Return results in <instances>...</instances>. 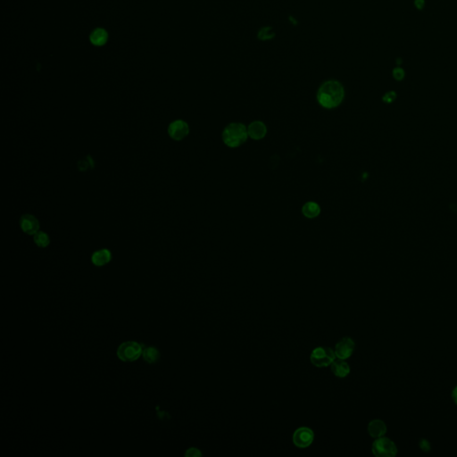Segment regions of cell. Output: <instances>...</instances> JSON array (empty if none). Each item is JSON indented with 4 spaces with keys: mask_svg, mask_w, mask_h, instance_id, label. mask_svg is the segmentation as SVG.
I'll return each mask as SVG.
<instances>
[{
    "mask_svg": "<svg viewBox=\"0 0 457 457\" xmlns=\"http://www.w3.org/2000/svg\"><path fill=\"white\" fill-rule=\"evenodd\" d=\"M345 97L344 87L341 82L330 80L323 82L317 92V100L327 109L339 107Z\"/></svg>",
    "mask_w": 457,
    "mask_h": 457,
    "instance_id": "cell-1",
    "label": "cell"
},
{
    "mask_svg": "<svg viewBox=\"0 0 457 457\" xmlns=\"http://www.w3.org/2000/svg\"><path fill=\"white\" fill-rule=\"evenodd\" d=\"M249 137L248 129L243 123L232 122L227 125L223 132V140L228 147H239L243 145Z\"/></svg>",
    "mask_w": 457,
    "mask_h": 457,
    "instance_id": "cell-2",
    "label": "cell"
},
{
    "mask_svg": "<svg viewBox=\"0 0 457 457\" xmlns=\"http://www.w3.org/2000/svg\"><path fill=\"white\" fill-rule=\"evenodd\" d=\"M371 451L377 457H395L398 449L395 442L384 436L375 438L371 446Z\"/></svg>",
    "mask_w": 457,
    "mask_h": 457,
    "instance_id": "cell-3",
    "label": "cell"
},
{
    "mask_svg": "<svg viewBox=\"0 0 457 457\" xmlns=\"http://www.w3.org/2000/svg\"><path fill=\"white\" fill-rule=\"evenodd\" d=\"M142 345L135 341H126L119 345L117 356L122 362H134L142 356Z\"/></svg>",
    "mask_w": 457,
    "mask_h": 457,
    "instance_id": "cell-4",
    "label": "cell"
},
{
    "mask_svg": "<svg viewBox=\"0 0 457 457\" xmlns=\"http://www.w3.org/2000/svg\"><path fill=\"white\" fill-rule=\"evenodd\" d=\"M335 358V352L330 347L327 346L316 347L313 350L310 356L311 363L319 368L331 366Z\"/></svg>",
    "mask_w": 457,
    "mask_h": 457,
    "instance_id": "cell-5",
    "label": "cell"
},
{
    "mask_svg": "<svg viewBox=\"0 0 457 457\" xmlns=\"http://www.w3.org/2000/svg\"><path fill=\"white\" fill-rule=\"evenodd\" d=\"M315 439V433L308 427H300L293 434V443L296 447L305 448L312 445Z\"/></svg>",
    "mask_w": 457,
    "mask_h": 457,
    "instance_id": "cell-6",
    "label": "cell"
},
{
    "mask_svg": "<svg viewBox=\"0 0 457 457\" xmlns=\"http://www.w3.org/2000/svg\"><path fill=\"white\" fill-rule=\"evenodd\" d=\"M355 347H356L355 341H353L351 338H348V337L343 338L336 345L335 350H334L336 357L343 359V360L348 359L353 355Z\"/></svg>",
    "mask_w": 457,
    "mask_h": 457,
    "instance_id": "cell-7",
    "label": "cell"
},
{
    "mask_svg": "<svg viewBox=\"0 0 457 457\" xmlns=\"http://www.w3.org/2000/svg\"><path fill=\"white\" fill-rule=\"evenodd\" d=\"M189 133L188 124L183 120H176L168 127V134L174 140H183Z\"/></svg>",
    "mask_w": 457,
    "mask_h": 457,
    "instance_id": "cell-8",
    "label": "cell"
},
{
    "mask_svg": "<svg viewBox=\"0 0 457 457\" xmlns=\"http://www.w3.org/2000/svg\"><path fill=\"white\" fill-rule=\"evenodd\" d=\"M20 225L23 232L29 235H35L40 229V223L38 219L31 214L23 215L21 217Z\"/></svg>",
    "mask_w": 457,
    "mask_h": 457,
    "instance_id": "cell-9",
    "label": "cell"
},
{
    "mask_svg": "<svg viewBox=\"0 0 457 457\" xmlns=\"http://www.w3.org/2000/svg\"><path fill=\"white\" fill-rule=\"evenodd\" d=\"M367 431L369 435L373 438L384 437L388 432V427L385 422L380 419H375L369 422L367 426Z\"/></svg>",
    "mask_w": 457,
    "mask_h": 457,
    "instance_id": "cell-10",
    "label": "cell"
},
{
    "mask_svg": "<svg viewBox=\"0 0 457 457\" xmlns=\"http://www.w3.org/2000/svg\"><path fill=\"white\" fill-rule=\"evenodd\" d=\"M248 133L251 138L255 139V140H259L265 137L267 133V128L264 122L261 121H255L249 124Z\"/></svg>",
    "mask_w": 457,
    "mask_h": 457,
    "instance_id": "cell-11",
    "label": "cell"
},
{
    "mask_svg": "<svg viewBox=\"0 0 457 457\" xmlns=\"http://www.w3.org/2000/svg\"><path fill=\"white\" fill-rule=\"evenodd\" d=\"M108 32L104 28H96L90 35V41L93 46H105L108 41Z\"/></svg>",
    "mask_w": 457,
    "mask_h": 457,
    "instance_id": "cell-12",
    "label": "cell"
},
{
    "mask_svg": "<svg viewBox=\"0 0 457 457\" xmlns=\"http://www.w3.org/2000/svg\"><path fill=\"white\" fill-rule=\"evenodd\" d=\"M112 259V254L110 250L107 249H100L94 252L91 256V262L96 266H104Z\"/></svg>",
    "mask_w": 457,
    "mask_h": 457,
    "instance_id": "cell-13",
    "label": "cell"
},
{
    "mask_svg": "<svg viewBox=\"0 0 457 457\" xmlns=\"http://www.w3.org/2000/svg\"><path fill=\"white\" fill-rule=\"evenodd\" d=\"M331 371L339 378H345L350 373V366L343 359L338 358L331 364Z\"/></svg>",
    "mask_w": 457,
    "mask_h": 457,
    "instance_id": "cell-14",
    "label": "cell"
},
{
    "mask_svg": "<svg viewBox=\"0 0 457 457\" xmlns=\"http://www.w3.org/2000/svg\"><path fill=\"white\" fill-rule=\"evenodd\" d=\"M302 213L306 218L314 219L317 217L320 213V206L315 202L310 201L305 203L302 207Z\"/></svg>",
    "mask_w": 457,
    "mask_h": 457,
    "instance_id": "cell-15",
    "label": "cell"
},
{
    "mask_svg": "<svg viewBox=\"0 0 457 457\" xmlns=\"http://www.w3.org/2000/svg\"><path fill=\"white\" fill-rule=\"evenodd\" d=\"M143 358L148 364H154L159 359L160 353L155 346H147L143 349Z\"/></svg>",
    "mask_w": 457,
    "mask_h": 457,
    "instance_id": "cell-16",
    "label": "cell"
},
{
    "mask_svg": "<svg viewBox=\"0 0 457 457\" xmlns=\"http://www.w3.org/2000/svg\"><path fill=\"white\" fill-rule=\"evenodd\" d=\"M34 242L40 248H46L50 243V239L47 234L39 231L34 235Z\"/></svg>",
    "mask_w": 457,
    "mask_h": 457,
    "instance_id": "cell-17",
    "label": "cell"
},
{
    "mask_svg": "<svg viewBox=\"0 0 457 457\" xmlns=\"http://www.w3.org/2000/svg\"><path fill=\"white\" fill-rule=\"evenodd\" d=\"M258 39L261 40V41H268V40H271L273 39L275 36V33L272 30V28L270 27H264V28H262L259 31H258Z\"/></svg>",
    "mask_w": 457,
    "mask_h": 457,
    "instance_id": "cell-18",
    "label": "cell"
},
{
    "mask_svg": "<svg viewBox=\"0 0 457 457\" xmlns=\"http://www.w3.org/2000/svg\"><path fill=\"white\" fill-rule=\"evenodd\" d=\"M419 447L422 449V451L425 453H429L432 450V446L431 442L429 441L426 438H422L419 442Z\"/></svg>",
    "mask_w": 457,
    "mask_h": 457,
    "instance_id": "cell-19",
    "label": "cell"
},
{
    "mask_svg": "<svg viewBox=\"0 0 457 457\" xmlns=\"http://www.w3.org/2000/svg\"><path fill=\"white\" fill-rule=\"evenodd\" d=\"M185 457H202V453L200 452V450H199L198 448L190 447V448H188V450L185 453Z\"/></svg>",
    "mask_w": 457,
    "mask_h": 457,
    "instance_id": "cell-20",
    "label": "cell"
},
{
    "mask_svg": "<svg viewBox=\"0 0 457 457\" xmlns=\"http://www.w3.org/2000/svg\"><path fill=\"white\" fill-rule=\"evenodd\" d=\"M393 76L397 81H401V80H403V78L405 77V71L400 67H397L396 69H394V71H393Z\"/></svg>",
    "mask_w": 457,
    "mask_h": 457,
    "instance_id": "cell-21",
    "label": "cell"
},
{
    "mask_svg": "<svg viewBox=\"0 0 457 457\" xmlns=\"http://www.w3.org/2000/svg\"><path fill=\"white\" fill-rule=\"evenodd\" d=\"M395 98H396V93L395 92H388L383 97V100L387 102V103H390V102L394 101Z\"/></svg>",
    "mask_w": 457,
    "mask_h": 457,
    "instance_id": "cell-22",
    "label": "cell"
},
{
    "mask_svg": "<svg viewBox=\"0 0 457 457\" xmlns=\"http://www.w3.org/2000/svg\"><path fill=\"white\" fill-rule=\"evenodd\" d=\"M414 5L416 6L418 9H422L424 7V5H425V1L424 0H415L414 1Z\"/></svg>",
    "mask_w": 457,
    "mask_h": 457,
    "instance_id": "cell-23",
    "label": "cell"
},
{
    "mask_svg": "<svg viewBox=\"0 0 457 457\" xmlns=\"http://www.w3.org/2000/svg\"><path fill=\"white\" fill-rule=\"evenodd\" d=\"M451 396H452L453 401L457 407V385L453 388Z\"/></svg>",
    "mask_w": 457,
    "mask_h": 457,
    "instance_id": "cell-24",
    "label": "cell"
}]
</instances>
